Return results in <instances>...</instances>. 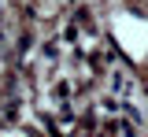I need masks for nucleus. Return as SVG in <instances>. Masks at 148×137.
<instances>
[{
  "instance_id": "1",
  "label": "nucleus",
  "mask_w": 148,
  "mask_h": 137,
  "mask_svg": "<svg viewBox=\"0 0 148 137\" xmlns=\"http://www.w3.org/2000/svg\"><path fill=\"white\" fill-rule=\"evenodd\" d=\"M115 37H119V45H122L133 59H145V52H148V26L141 19L119 15V19H115Z\"/></svg>"
}]
</instances>
